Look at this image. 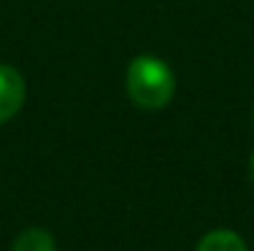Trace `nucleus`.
Listing matches in <instances>:
<instances>
[{
  "instance_id": "f257e3e1",
  "label": "nucleus",
  "mask_w": 254,
  "mask_h": 251,
  "mask_svg": "<svg viewBox=\"0 0 254 251\" xmlns=\"http://www.w3.org/2000/svg\"><path fill=\"white\" fill-rule=\"evenodd\" d=\"M125 89L127 98L143 111H160L176 95V76L171 65L160 57L138 54L127 65L125 73Z\"/></svg>"
},
{
  "instance_id": "f03ea898",
  "label": "nucleus",
  "mask_w": 254,
  "mask_h": 251,
  "mask_svg": "<svg viewBox=\"0 0 254 251\" xmlns=\"http://www.w3.org/2000/svg\"><path fill=\"white\" fill-rule=\"evenodd\" d=\"M25 79L16 68L0 62V124H5L8 119H14L25 105Z\"/></svg>"
},
{
  "instance_id": "7ed1b4c3",
  "label": "nucleus",
  "mask_w": 254,
  "mask_h": 251,
  "mask_svg": "<svg viewBox=\"0 0 254 251\" xmlns=\"http://www.w3.org/2000/svg\"><path fill=\"white\" fill-rule=\"evenodd\" d=\"M11 251H54V238L49 230H41V227H27L25 232L14 238V246Z\"/></svg>"
},
{
  "instance_id": "20e7f679",
  "label": "nucleus",
  "mask_w": 254,
  "mask_h": 251,
  "mask_svg": "<svg viewBox=\"0 0 254 251\" xmlns=\"http://www.w3.org/2000/svg\"><path fill=\"white\" fill-rule=\"evenodd\" d=\"M197 251H246V243L233 230H214L197 243Z\"/></svg>"
},
{
  "instance_id": "39448f33",
  "label": "nucleus",
  "mask_w": 254,
  "mask_h": 251,
  "mask_svg": "<svg viewBox=\"0 0 254 251\" xmlns=\"http://www.w3.org/2000/svg\"><path fill=\"white\" fill-rule=\"evenodd\" d=\"M249 178H252V184H254V151H252V157H249Z\"/></svg>"
}]
</instances>
